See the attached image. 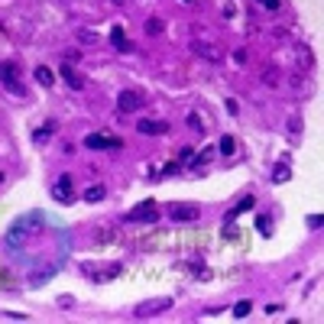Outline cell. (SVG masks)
Returning <instances> with one entry per match:
<instances>
[{
    "instance_id": "obj_1",
    "label": "cell",
    "mask_w": 324,
    "mask_h": 324,
    "mask_svg": "<svg viewBox=\"0 0 324 324\" xmlns=\"http://www.w3.org/2000/svg\"><path fill=\"white\" fill-rule=\"evenodd\" d=\"M39 230H43V214H39V211H33L30 217L23 214V217L13 220V227L7 230V243H10V246H23L26 240L36 237Z\"/></svg>"
},
{
    "instance_id": "obj_2",
    "label": "cell",
    "mask_w": 324,
    "mask_h": 324,
    "mask_svg": "<svg viewBox=\"0 0 324 324\" xmlns=\"http://www.w3.org/2000/svg\"><path fill=\"white\" fill-rule=\"evenodd\" d=\"M169 308H172L169 295H162V298H149V301H140V305L133 308V318H156V314L169 311Z\"/></svg>"
},
{
    "instance_id": "obj_3",
    "label": "cell",
    "mask_w": 324,
    "mask_h": 324,
    "mask_svg": "<svg viewBox=\"0 0 324 324\" xmlns=\"http://www.w3.org/2000/svg\"><path fill=\"white\" fill-rule=\"evenodd\" d=\"M52 201H59V204H72L75 201V182H72V175H59L52 182Z\"/></svg>"
},
{
    "instance_id": "obj_4",
    "label": "cell",
    "mask_w": 324,
    "mask_h": 324,
    "mask_svg": "<svg viewBox=\"0 0 324 324\" xmlns=\"http://www.w3.org/2000/svg\"><path fill=\"white\" fill-rule=\"evenodd\" d=\"M127 220L130 224H156V220H159V204L156 201H143L136 211L127 214Z\"/></svg>"
},
{
    "instance_id": "obj_5",
    "label": "cell",
    "mask_w": 324,
    "mask_h": 324,
    "mask_svg": "<svg viewBox=\"0 0 324 324\" xmlns=\"http://www.w3.org/2000/svg\"><path fill=\"white\" fill-rule=\"evenodd\" d=\"M117 107H120L123 114H136V110L143 107V94H140V91H130V88H127V91L117 94Z\"/></svg>"
},
{
    "instance_id": "obj_6",
    "label": "cell",
    "mask_w": 324,
    "mask_h": 324,
    "mask_svg": "<svg viewBox=\"0 0 324 324\" xmlns=\"http://www.w3.org/2000/svg\"><path fill=\"white\" fill-rule=\"evenodd\" d=\"M85 146H88V149H120L123 143L117 140V136H101V133H91V136H85Z\"/></svg>"
},
{
    "instance_id": "obj_7",
    "label": "cell",
    "mask_w": 324,
    "mask_h": 324,
    "mask_svg": "<svg viewBox=\"0 0 324 324\" xmlns=\"http://www.w3.org/2000/svg\"><path fill=\"white\" fill-rule=\"evenodd\" d=\"M198 214H201V211H198L195 204H172V208H169V217L175 220V224H185V220H195Z\"/></svg>"
},
{
    "instance_id": "obj_8",
    "label": "cell",
    "mask_w": 324,
    "mask_h": 324,
    "mask_svg": "<svg viewBox=\"0 0 324 324\" xmlns=\"http://www.w3.org/2000/svg\"><path fill=\"white\" fill-rule=\"evenodd\" d=\"M295 65H298V72H311L314 68V52L308 49V46H295Z\"/></svg>"
},
{
    "instance_id": "obj_9",
    "label": "cell",
    "mask_w": 324,
    "mask_h": 324,
    "mask_svg": "<svg viewBox=\"0 0 324 324\" xmlns=\"http://www.w3.org/2000/svg\"><path fill=\"white\" fill-rule=\"evenodd\" d=\"M136 130H140L143 136H162V133H169V123L165 120H140Z\"/></svg>"
},
{
    "instance_id": "obj_10",
    "label": "cell",
    "mask_w": 324,
    "mask_h": 324,
    "mask_svg": "<svg viewBox=\"0 0 324 324\" xmlns=\"http://www.w3.org/2000/svg\"><path fill=\"white\" fill-rule=\"evenodd\" d=\"M0 81H4V85L10 88L13 94H23V88L17 85V65H10V62H4V65H0Z\"/></svg>"
},
{
    "instance_id": "obj_11",
    "label": "cell",
    "mask_w": 324,
    "mask_h": 324,
    "mask_svg": "<svg viewBox=\"0 0 324 324\" xmlns=\"http://www.w3.org/2000/svg\"><path fill=\"white\" fill-rule=\"evenodd\" d=\"M110 46H114L117 52H133V46L127 43V33H123V26H114V30H110Z\"/></svg>"
},
{
    "instance_id": "obj_12",
    "label": "cell",
    "mask_w": 324,
    "mask_h": 324,
    "mask_svg": "<svg viewBox=\"0 0 324 324\" xmlns=\"http://www.w3.org/2000/svg\"><path fill=\"white\" fill-rule=\"evenodd\" d=\"M62 78H65V85L72 88V91H81V88H85V78H81V75L75 72V68L68 65V62H65V65H62Z\"/></svg>"
},
{
    "instance_id": "obj_13",
    "label": "cell",
    "mask_w": 324,
    "mask_h": 324,
    "mask_svg": "<svg viewBox=\"0 0 324 324\" xmlns=\"http://www.w3.org/2000/svg\"><path fill=\"white\" fill-rule=\"evenodd\" d=\"M195 52L201 55V59H208V62H220V59H224L214 43H195Z\"/></svg>"
},
{
    "instance_id": "obj_14",
    "label": "cell",
    "mask_w": 324,
    "mask_h": 324,
    "mask_svg": "<svg viewBox=\"0 0 324 324\" xmlns=\"http://www.w3.org/2000/svg\"><path fill=\"white\" fill-rule=\"evenodd\" d=\"M55 272H59V266H43V269H39L36 275H30V285H33V288H39L46 279H52Z\"/></svg>"
},
{
    "instance_id": "obj_15",
    "label": "cell",
    "mask_w": 324,
    "mask_h": 324,
    "mask_svg": "<svg viewBox=\"0 0 324 324\" xmlns=\"http://www.w3.org/2000/svg\"><path fill=\"white\" fill-rule=\"evenodd\" d=\"M288 85H292L298 94H311V81H305V75H301V72L288 75Z\"/></svg>"
},
{
    "instance_id": "obj_16",
    "label": "cell",
    "mask_w": 324,
    "mask_h": 324,
    "mask_svg": "<svg viewBox=\"0 0 324 324\" xmlns=\"http://www.w3.org/2000/svg\"><path fill=\"white\" fill-rule=\"evenodd\" d=\"M33 75H36V81H39L43 88H52V85H55V75H52V68H46V65H39Z\"/></svg>"
},
{
    "instance_id": "obj_17",
    "label": "cell",
    "mask_w": 324,
    "mask_h": 324,
    "mask_svg": "<svg viewBox=\"0 0 324 324\" xmlns=\"http://www.w3.org/2000/svg\"><path fill=\"white\" fill-rule=\"evenodd\" d=\"M104 198H107V188H104V185H91V188L85 191V201H91V204L104 201Z\"/></svg>"
},
{
    "instance_id": "obj_18",
    "label": "cell",
    "mask_w": 324,
    "mask_h": 324,
    "mask_svg": "<svg viewBox=\"0 0 324 324\" xmlns=\"http://www.w3.org/2000/svg\"><path fill=\"white\" fill-rule=\"evenodd\" d=\"M288 178H292V169H288L285 162H279V165L272 169V182H275V185H285Z\"/></svg>"
},
{
    "instance_id": "obj_19",
    "label": "cell",
    "mask_w": 324,
    "mask_h": 324,
    "mask_svg": "<svg viewBox=\"0 0 324 324\" xmlns=\"http://www.w3.org/2000/svg\"><path fill=\"white\" fill-rule=\"evenodd\" d=\"M256 230L263 233V237H272V217L259 214V217H256Z\"/></svg>"
},
{
    "instance_id": "obj_20",
    "label": "cell",
    "mask_w": 324,
    "mask_h": 324,
    "mask_svg": "<svg viewBox=\"0 0 324 324\" xmlns=\"http://www.w3.org/2000/svg\"><path fill=\"white\" fill-rule=\"evenodd\" d=\"M217 149H220L224 156H233V153H237V143H233V136H220Z\"/></svg>"
},
{
    "instance_id": "obj_21",
    "label": "cell",
    "mask_w": 324,
    "mask_h": 324,
    "mask_svg": "<svg viewBox=\"0 0 324 324\" xmlns=\"http://www.w3.org/2000/svg\"><path fill=\"white\" fill-rule=\"evenodd\" d=\"M162 30H165V23H162L159 17H149V20H146V33H149V36H159Z\"/></svg>"
},
{
    "instance_id": "obj_22",
    "label": "cell",
    "mask_w": 324,
    "mask_h": 324,
    "mask_svg": "<svg viewBox=\"0 0 324 324\" xmlns=\"http://www.w3.org/2000/svg\"><path fill=\"white\" fill-rule=\"evenodd\" d=\"M78 39H81V43H101V33H94V30H85V26H78Z\"/></svg>"
},
{
    "instance_id": "obj_23",
    "label": "cell",
    "mask_w": 324,
    "mask_h": 324,
    "mask_svg": "<svg viewBox=\"0 0 324 324\" xmlns=\"http://www.w3.org/2000/svg\"><path fill=\"white\" fill-rule=\"evenodd\" d=\"M211 156H214V146H204V149H201V153H198V156H195V159H191V162H195V169H201V165H204V162H208V159H211Z\"/></svg>"
},
{
    "instance_id": "obj_24",
    "label": "cell",
    "mask_w": 324,
    "mask_h": 324,
    "mask_svg": "<svg viewBox=\"0 0 324 324\" xmlns=\"http://www.w3.org/2000/svg\"><path fill=\"white\" fill-rule=\"evenodd\" d=\"M250 311H253V301H237L233 305V318H246Z\"/></svg>"
},
{
    "instance_id": "obj_25",
    "label": "cell",
    "mask_w": 324,
    "mask_h": 324,
    "mask_svg": "<svg viewBox=\"0 0 324 324\" xmlns=\"http://www.w3.org/2000/svg\"><path fill=\"white\" fill-rule=\"evenodd\" d=\"M250 208H253V198H250V195H246V198H243V201H240V204H237V208H233V211H230V214H227V220H230V217H237V214H243V211H250Z\"/></svg>"
},
{
    "instance_id": "obj_26",
    "label": "cell",
    "mask_w": 324,
    "mask_h": 324,
    "mask_svg": "<svg viewBox=\"0 0 324 324\" xmlns=\"http://www.w3.org/2000/svg\"><path fill=\"white\" fill-rule=\"evenodd\" d=\"M263 85L279 88V72H275V68H266V72H263Z\"/></svg>"
},
{
    "instance_id": "obj_27",
    "label": "cell",
    "mask_w": 324,
    "mask_h": 324,
    "mask_svg": "<svg viewBox=\"0 0 324 324\" xmlns=\"http://www.w3.org/2000/svg\"><path fill=\"white\" fill-rule=\"evenodd\" d=\"M55 130H59V127H55V120H49V123H43V127H39V133H36V140L43 143V140H46V136H49V133H55Z\"/></svg>"
},
{
    "instance_id": "obj_28",
    "label": "cell",
    "mask_w": 324,
    "mask_h": 324,
    "mask_svg": "<svg viewBox=\"0 0 324 324\" xmlns=\"http://www.w3.org/2000/svg\"><path fill=\"white\" fill-rule=\"evenodd\" d=\"M191 159H195V153H191L188 146H182V149H178V162H182V165H191Z\"/></svg>"
},
{
    "instance_id": "obj_29",
    "label": "cell",
    "mask_w": 324,
    "mask_h": 324,
    "mask_svg": "<svg viewBox=\"0 0 324 324\" xmlns=\"http://www.w3.org/2000/svg\"><path fill=\"white\" fill-rule=\"evenodd\" d=\"M188 127L195 130V133H204V130H201V120H198V114H191V117H188Z\"/></svg>"
},
{
    "instance_id": "obj_30",
    "label": "cell",
    "mask_w": 324,
    "mask_h": 324,
    "mask_svg": "<svg viewBox=\"0 0 324 324\" xmlns=\"http://www.w3.org/2000/svg\"><path fill=\"white\" fill-rule=\"evenodd\" d=\"M4 318H10V321H26V314H20V311H0Z\"/></svg>"
},
{
    "instance_id": "obj_31",
    "label": "cell",
    "mask_w": 324,
    "mask_h": 324,
    "mask_svg": "<svg viewBox=\"0 0 324 324\" xmlns=\"http://www.w3.org/2000/svg\"><path fill=\"white\" fill-rule=\"evenodd\" d=\"M288 127H292V133H295V136L301 133V120H298V117H292V120H288Z\"/></svg>"
},
{
    "instance_id": "obj_32",
    "label": "cell",
    "mask_w": 324,
    "mask_h": 324,
    "mask_svg": "<svg viewBox=\"0 0 324 324\" xmlns=\"http://www.w3.org/2000/svg\"><path fill=\"white\" fill-rule=\"evenodd\" d=\"M59 305H62V308H72V305H75V298H72V295H62Z\"/></svg>"
},
{
    "instance_id": "obj_33",
    "label": "cell",
    "mask_w": 324,
    "mask_h": 324,
    "mask_svg": "<svg viewBox=\"0 0 324 324\" xmlns=\"http://www.w3.org/2000/svg\"><path fill=\"white\" fill-rule=\"evenodd\" d=\"M259 4H263L266 10H279V0H259Z\"/></svg>"
},
{
    "instance_id": "obj_34",
    "label": "cell",
    "mask_w": 324,
    "mask_h": 324,
    "mask_svg": "<svg viewBox=\"0 0 324 324\" xmlns=\"http://www.w3.org/2000/svg\"><path fill=\"white\" fill-rule=\"evenodd\" d=\"M237 110H240V104H237V101L230 98V101H227V114H237Z\"/></svg>"
},
{
    "instance_id": "obj_35",
    "label": "cell",
    "mask_w": 324,
    "mask_h": 324,
    "mask_svg": "<svg viewBox=\"0 0 324 324\" xmlns=\"http://www.w3.org/2000/svg\"><path fill=\"white\" fill-rule=\"evenodd\" d=\"M308 227H314V230H318V227H321V214H314V217H308Z\"/></svg>"
},
{
    "instance_id": "obj_36",
    "label": "cell",
    "mask_w": 324,
    "mask_h": 324,
    "mask_svg": "<svg viewBox=\"0 0 324 324\" xmlns=\"http://www.w3.org/2000/svg\"><path fill=\"white\" fill-rule=\"evenodd\" d=\"M0 182H4V172H0Z\"/></svg>"
},
{
    "instance_id": "obj_37",
    "label": "cell",
    "mask_w": 324,
    "mask_h": 324,
    "mask_svg": "<svg viewBox=\"0 0 324 324\" xmlns=\"http://www.w3.org/2000/svg\"><path fill=\"white\" fill-rule=\"evenodd\" d=\"M117 4H127V0H117Z\"/></svg>"
},
{
    "instance_id": "obj_38",
    "label": "cell",
    "mask_w": 324,
    "mask_h": 324,
    "mask_svg": "<svg viewBox=\"0 0 324 324\" xmlns=\"http://www.w3.org/2000/svg\"><path fill=\"white\" fill-rule=\"evenodd\" d=\"M185 4H191V0H185Z\"/></svg>"
}]
</instances>
